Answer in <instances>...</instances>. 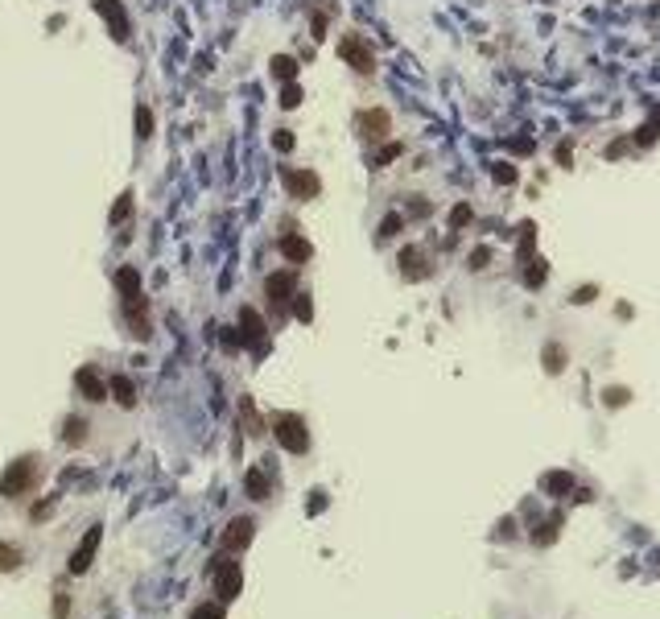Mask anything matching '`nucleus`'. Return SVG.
Segmentation results:
<instances>
[{
	"label": "nucleus",
	"instance_id": "f257e3e1",
	"mask_svg": "<svg viewBox=\"0 0 660 619\" xmlns=\"http://www.w3.org/2000/svg\"><path fill=\"white\" fill-rule=\"evenodd\" d=\"M273 434H277V442H281L289 454H306V450H310V430H306V421H301L297 413L273 417Z\"/></svg>",
	"mask_w": 660,
	"mask_h": 619
},
{
	"label": "nucleus",
	"instance_id": "f03ea898",
	"mask_svg": "<svg viewBox=\"0 0 660 619\" xmlns=\"http://www.w3.org/2000/svg\"><path fill=\"white\" fill-rule=\"evenodd\" d=\"M37 475H41V471H37V463H33V459H17V463H8V471L0 475V496H8V500H12V496H25V492L37 483Z\"/></svg>",
	"mask_w": 660,
	"mask_h": 619
},
{
	"label": "nucleus",
	"instance_id": "7ed1b4c3",
	"mask_svg": "<svg viewBox=\"0 0 660 619\" xmlns=\"http://www.w3.org/2000/svg\"><path fill=\"white\" fill-rule=\"evenodd\" d=\"M239 591H244V570H239V562L219 558V562H215V595H219V603H235Z\"/></svg>",
	"mask_w": 660,
	"mask_h": 619
},
{
	"label": "nucleus",
	"instance_id": "20e7f679",
	"mask_svg": "<svg viewBox=\"0 0 660 619\" xmlns=\"http://www.w3.org/2000/svg\"><path fill=\"white\" fill-rule=\"evenodd\" d=\"M339 54H343L359 74H372V70H376V54H372V45H368L359 33H347V37L339 41Z\"/></svg>",
	"mask_w": 660,
	"mask_h": 619
},
{
	"label": "nucleus",
	"instance_id": "39448f33",
	"mask_svg": "<svg viewBox=\"0 0 660 619\" xmlns=\"http://www.w3.org/2000/svg\"><path fill=\"white\" fill-rule=\"evenodd\" d=\"M99 541H103V529H99V525H91V529L83 533V541L74 545V554H70L66 570H70V574H87V570H91V562H95V549H99Z\"/></svg>",
	"mask_w": 660,
	"mask_h": 619
},
{
	"label": "nucleus",
	"instance_id": "423d86ee",
	"mask_svg": "<svg viewBox=\"0 0 660 619\" xmlns=\"http://www.w3.org/2000/svg\"><path fill=\"white\" fill-rule=\"evenodd\" d=\"M281 178H285V190L293 198H318V190H322L314 169H281Z\"/></svg>",
	"mask_w": 660,
	"mask_h": 619
},
{
	"label": "nucleus",
	"instance_id": "0eeeda50",
	"mask_svg": "<svg viewBox=\"0 0 660 619\" xmlns=\"http://www.w3.org/2000/svg\"><path fill=\"white\" fill-rule=\"evenodd\" d=\"M264 293H268V302H273L277 310H285V302H293V293H297V277H293L289 269H281V273H268V281H264Z\"/></svg>",
	"mask_w": 660,
	"mask_h": 619
},
{
	"label": "nucleus",
	"instance_id": "6e6552de",
	"mask_svg": "<svg viewBox=\"0 0 660 619\" xmlns=\"http://www.w3.org/2000/svg\"><path fill=\"white\" fill-rule=\"evenodd\" d=\"M264 335H268L264 318H260V314H256L252 306H244V310H239V343H248V347L264 351Z\"/></svg>",
	"mask_w": 660,
	"mask_h": 619
},
{
	"label": "nucleus",
	"instance_id": "1a4fd4ad",
	"mask_svg": "<svg viewBox=\"0 0 660 619\" xmlns=\"http://www.w3.org/2000/svg\"><path fill=\"white\" fill-rule=\"evenodd\" d=\"M74 388H78L87 401H107V380L99 376L95 364H83V368L74 372Z\"/></svg>",
	"mask_w": 660,
	"mask_h": 619
},
{
	"label": "nucleus",
	"instance_id": "9d476101",
	"mask_svg": "<svg viewBox=\"0 0 660 619\" xmlns=\"http://www.w3.org/2000/svg\"><path fill=\"white\" fill-rule=\"evenodd\" d=\"M359 132L368 136V140H384L388 136V128H392V120H388V112L384 107H368V112H359Z\"/></svg>",
	"mask_w": 660,
	"mask_h": 619
},
{
	"label": "nucleus",
	"instance_id": "9b49d317",
	"mask_svg": "<svg viewBox=\"0 0 660 619\" xmlns=\"http://www.w3.org/2000/svg\"><path fill=\"white\" fill-rule=\"evenodd\" d=\"M252 521L248 516H235L227 529H223V554H239V549H248V541H252Z\"/></svg>",
	"mask_w": 660,
	"mask_h": 619
},
{
	"label": "nucleus",
	"instance_id": "f8f14e48",
	"mask_svg": "<svg viewBox=\"0 0 660 619\" xmlns=\"http://www.w3.org/2000/svg\"><path fill=\"white\" fill-rule=\"evenodd\" d=\"M401 273L409 277V281H421V277H429V256L421 252V248H401Z\"/></svg>",
	"mask_w": 660,
	"mask_h": 619
},
{
	"label": "nucleus",
	"instance_id": "ddd939ff",
	"mask_svg": "<svg viewBox=\"0 0 660 619\" xmlns=\"http://www.w3.org/2000/svg\"><path fill=\"white\" fill-rule=\"evenodd\" d=\"M95 12L111 21V37H116V41H128V17H124L120 0H95Z\"/></svg>",
	"mask_w": 660,
	"mask_h": 619
},
{
	"label": "nucleus",
	"instance_id": "4468645a",
	"mask_svg": "<svg viewBox=\"0 0 660 619\" xmlns=\"http://www.w3.org/2000/svg\"><path fill=\"white\" fill-rule=\"evenodd\" d=\"M281 256L293 260V264H306V260L314 256V248H310V240H301V235H281Z\"/></svg>",
	"mask_w": 660,
	"mask_h": 619
},
{
	"label": "nucleus",
	"instance_id": "2eb2a0df",
	"mask_svg": "<svg viewBox=\"0 0 660 619\" xmlns=\"http://www.w3.org/2000/svg\"><path fill=\"white\" fill-rule=\"evenodd\" d=\"M111 397H116V405L120 409H136V384H132V376H111Z\"/></svg>",
	"mask_w": 660,
	"mask_h": 619
},
{
	"label": "nucleus",
	"instance_id": "dca6fc26",
	"mask_svg": "<svg viewBox=\"0 0 660 619\" xmlns=\"http://www.w3.org/2000/svg\"><path fill=\"white\" fill-rule=\"evenodd\" d=\"M541 492L566 496V492H574V475L570 471H549V475H541Z\"/></svg>",
	"mask_w": 660,
	"mask_h": 619
},
{
	"label": "nucleus",
	"instance_id": "f3484780",
	"mask_svg": "<svg viewBox=\"0 0 660 619\" xmlns=\"http://www.w3.org/2000/svg\"><path fill=\"white\" fill-rule=\"evenodd\" d=\"M545 277H549V260H545V256H529L524 285H529V289H541V285H545Z\"/></svg>",
	"mask_w": 660,
	"mask_h": 619
},
{
	"label": "nucleus",
	"instance_id": "a211bd4d",
	"mask_svg": "<svg viewBox=\"0 0 660 619\" xmlns=\"http://www.w3.org/2000/svg\"><path fill=\"white\" fill-rule=\"evenodd\" d=\"M116 289L124 293V302L140 297V273H136V269H120V273H116Z\"/></svg>",
	"mask_w": 660,
	"mask_h": 619
},
{
	"label": "nucleus",
	"instance_id": "6ab92c4d",
	"mask_svg": "<svg viewBox=\"0 0 660 619\" xmlns=\"http://www.w3.org/2000/svg\"><path fill=\"white\" fill-rule=\"evenodd\" d=\"M273 74H277L281 83H293V78H297V58H289V54H277V58H273Z\"/></svg>",
	"mask_w": 660,
	"mask_h": 619
},
{
	"label": "nucleus",
	"instance_id": "aec40b11",
	"mask_svg": "<svg viewBox=\"0 0 660 619\" xmlns=\"http://www.w3.org/2000/svg\"><path fill=\"white\" fill-rule=\"evenodd\" d=\"M62 438H66L70 446H83V442H87V421H83V417H66Z\"/></svg>",
	"mask_w": 660,
	"mask_h": 619
},
{
	"label": "nucleus",
	"instance_id": "412c9836",
	"mask_svg": "<svg viewBox=\"0 0 660 619\" xmlns=\"http://www.w3.org/2000/svg\"><path fill=\"white\" fill-rule=\"evenodd\" d=\"M239 417H244V430H248V434H264V426H260V417H256V409H252V397H239Z\"/></svg>",
	"mask_w": 660,
	"mask_h": 619
},
{
	"label": "nucleus",
	"instance_id": "4be33fe9",
	"mask_svg": "<svg viewBox=\"0 0 660 619\" xmlns=\"http://www.w3.org/2000/svg\"><path fill=\"white\" fill-rule=\"evenodd\" d=\"M244 487H248V496H252V500H268V479H264V471H248Z\"/></svg>",
	"mask_w": 660,
	"mask_h": 619
},
{
	"label": "nucleus",
	"instance_id": "5701e85b",
	"mask_svg": "<svg viewBox=\"0 0 660 619\" xmlns=\"http://www.w3.org/2000/svg\"><path fill=\"white\" fill-rule=\"evenodd\" d=\"M491 178L500 186H516V165L512 161H491Z\"/></svg>",
	"mask_w": 660,
	"mask_h": 619
},
{
	"label": "nucleus",
	"instance_id": "b1692460",
	"mask_svg": "<svg viewBox=\"0 0 660 619\" xmlns=\"http://www.w3.org/2000/svg\"><path fill=\"white\" fill-rule=\"evenodd\" d=\"M293 314H297V322H310V318H314V302H310V293H293Z\"/></svg>",
	"mask_w": 660,
	"mask_h": 619
},
{
	"label": "nucleus",
	"instance_id": "393cba45",
	"mask_svg": "<svg viewBox=\"0 0 660 619\" xmlns=\"http://www.w3.org/2000/svg\"><path fill=\"white\" fill-rule=\"evenodd\" d=\"M17 566H21V549L0 541V570H17Z\"/></svg>",
	"mask_w": 660,
	"mask_h": 619
},
{
	"label": "nucleus",
	"instance_id": "a878e982",
	"mask_svg": "<svg viewBox=\"0 0 660 619\" xmlns=\"http://www.w3.org/2000/svg\"><path fill=\"white\" fill-rule=\"evenodd\" d=\"M128 215H132V194H128V190H124V194H120V198H116V207H111V223H124V219H128Z\"/></svg>",
	"mask_w": 660,
	"mask_h": 619
},
{
	"label": "nucleus",
	"instance_id": "bb28decb",
	"mask_svg": "<svg viewBox=\"0 0 660 619\" xmlns=\"http://www.w3.org/2000/svg\"><path fill=\"white\" fill-rule=\"evenodd\" d=\"M562 368H566V351H562V347H545V372L557 376Z\"/></svg>",
	"mask_w": 660,
	"mask_h": 619
},
{
	"label": "nucleus",
	"instance_id": "cd10ccee",
	"mask_svg": "<svg viewBox=\"0 0 660 619\" xmlns=\"http://www.w3.org/2000/svg\"><path fill=\"white\" fill-rule=\"evenodd\" d=\"M401 227H405V219H401V215H384V219H380V240H392Z\"/></svg>",
	"mask_w": 660,
	"mask_h": 619
},
{
	"label": "nucleus",
	"instance_id": "c85d7f7f",
	"mask_svg": "<svg viewBox=\"0 0 660 619\" xmlns=\"http://www.w3.org/2000/svg\"><path fill=\"white\" fill-rule=\"evenodd\" d=\"M533 244H537V227L520 223V256H533Z\"/></svg>",
	"mask_w": 660,
	"mask_h": 619
},
{
	"label": "nucleus",
	"instance_id": "c756f323",
	"mask_svg": "<svg viewBox=\"0 0 660 619\" xmlns=\"http://www.w3.org/2000/svg\"><path fill=\"white\" fill-rule=\"evenodd\" d=\"M301 103V87L297 83H285L281 87V107H297Z\"/></svg>",
	"mask_w": 660,
	"mask_h": 619
},
{
	"label": "nucleus",
	"instance_id": "7c9ffc66",
	"mask_svg": "<svg viewBox=\"0 0 660 619\" xmlns=\"http://www.w3.org/2000/svg\"><path fill=\"white\" fill-rule=\"evenodd\" d=\"M149 132H153V112H149V107H136V136L145 140Z\"/></svg>",
	"mask_w": 660,
	"mask_h": 619
},
{
	"label": "nucleus",
	"instance_id": "2f4dec72",
	"mask_svg": "<svg viewBox=\"0 0 660 619\" xmlns=\"http://www.w3.org/2000/svg\"><path fill=\"white\" fill-rule=\"evenodd\" d=\"M487 264H491V248H475V252H471V260H467V269H471V273H479V269H487Z\"/></svg>",
	"mask_w": 660,
	"mask_h": 619
},
{
	"label": "nucleus",
	"instance_id": "473e14b6",
	"mask_svg": "<svg viewBox=\"0 0 660 619\" xmlns=\"http://www.w3.org/2000/svg\"><path fill=\"white\" fill-rule=\"evenodd\" d=\"M190 619H223V607H219V603H198V607L190 611Z\"/></svg>",
	"mask_w": 660,
	"mask_h": 619
},
{
	"label": "nucleus",
	"instance_id": "72a5a7b5",
	"mask_svg": "<svg viewBox=\"0 0 660 619\" xmlns=\"http://www.w3.org/2000/svg\"><path fill=\"white\" fill-rule=\"evenodd\" d=\"M401 153H405V149H401V145H396V140H392V145H384V149H380V153H376V161H372V165H388V161H396V157H401Z\"/></svg>",
	"mask_w": 660,
	"mask_h": 619
},
{
	"label": "nucleus",
	"instance_id": "f704fd0d",
	"mask_svg": "<svg viewBox=\"0 0 660 619\" xmlns=\"http://www.w3.org/2000/svg\"><path fill=\"white\" fill-rule=\"evenodd\" d=\"M471 219H475V211H471V207H467V202H458V207H454V211H450V223H454V227H467V223H471Z\"/></svg>",
	"mask_w": 660,
	"mask_h": 619
},
{
	"label": "nucleus",
	"instance_id": "c9c22d12",
	"mask_svg": "<svg viewBox=\"0 0 660 619\" xmlns=\"http://www.w3.org/2000/svg\"><path fill=\"white\" fill-rule=\"evenodd\" d=\"M66 616H70V599L62 591H54V619H66Z\"/></svg>",
	"mask_w": 660,
	"mask_h": 619
},
{
	"label": "nucleus",
	"instance_id": "e433bc0d",
	"mask_svg": "<svg viewBox=\"0 0 660 619\" xmlns=\"http://www.w3.org/2000/svg\"><path fill=\"white\" fill-rule=\"evenodd\" d=\"M657 132H660V124H644V128L636 132V145H652V140H657Z\"/></svg>",
	"mask_w": 660,
	"mask_h": 619
},
{
	"label": "nucleus",
	"instance_id": "4c0bfd02",
	"mask_svg": "<svg viewBox=\"0 0 660 619\" xmlns=\"http://www.w3.org/2000/svg\"><path fill=\"white\" fill-rule=\"evenodd\" d=\"M557 525H562L557 516H553L549 525H541V533H537V541H541V545H545V541H553V537H557Z\"/></svg>",
	"mask_w": 660,
	"mask_h": 619
},
{
	"label": "nucleus",
	"instance_id": "58836bf2",
	"mask_svg": "<svg viewBox=\"0 0 660 619\" xmlns=\"http://www.w3.org/2000/svg\"><path fill=\"white\" fill-rule=\"evenodd\" d=\"M273 145H277V153H289V149H293V132H277Z\"/></svg>",
	"mask_w": 660,
	"mask_h": 619
},
{
	"label": "nucleus",
	"instance_id": "ea45409f",
	"mask_svg": "<svg viewBox=\"0 0 660 619\" xmlns=\"http://www.w3.org/2000/svg\"><path fill=\"white\" fill-rule=\"evenodd\" d=\"M607 405H628V388H607Z\"/></svg>",
	"mask_w": 660,
	"mask_h": 619
},
{
	"label": "nucleus",
	"instance_id": "a19ab883",
	"mask_svg": "<svg viewBox=\"0 0 660 619\" xmlns=\"http://www.w3.org/2000/svg\"><path fill=\"white\" fill-rule=\"evenodd\" d=\"M533 149H537V145H533L529 136H520V140H512V153H520V157H529Z\"/></svg>",
	"mask_w": 660,
	"mask_h": 619
},
{
	"label": "nucleus",
	"instance_id": "79ce46f5",
	"mask_svg": "<svg viewBox=\"0 0 660 619\" xmlns=\"http://www.w3.org/2000/svg\"><path fill=\"white\" fill-rule=\"evenodd\" d=\"M574 302H578V306H582V302H595V285H586V289H578V293H574Z\"/></svg>",
	"mask_w": 660,
	"mask_h": 619
},
{
	"label": "nucleus",
	"instance_id": "37998d69",
	"mask_svg": "<svg viewBox=\"0 0 660 619\" xmlns=\"http://www.w3.org/2000/svg\"><path fill=\"white\" fill-rule=\"evenodd\" d=\"M557 161H562V165H570V140H566V145H557Z\"/></svg>",
	"mask_w": 660,
	"mask_h": 619
}]
</instances>
